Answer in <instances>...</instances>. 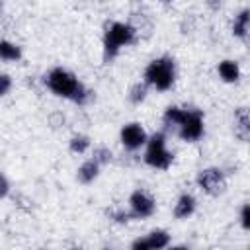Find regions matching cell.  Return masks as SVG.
Here are the masks:
<instances>
[{
	"label": "cell",
	"instance_id": "6da1fadb",
	"mask_svg": "<svg viewBox=\"0 0 250 250\" xmlns=\"http://www.w3.org/2000/svg\"><path fill=\"white\" fill-rule=\"evenodd\" d=\"M45 84L55 96L66 98V100H72V102H78V104H82L88 96L84 84L70 70L61 68V66L49 70V74L45 76Z\"/></svg>",
	"mask_w": 250,
	"mask_h": 250
},
{
	"label": "cell",
	"instance_id": "7a4b0ae2",
	"mask_svg": "<svg viewBox=\"0 0 250 250\" xmlns=\"http://www.w3.org/2000/svg\"><path fill=\"white\" fill-rule=\"evenodd\" d=\"M145 82L158 92L170 90L176 82V62L170 57L152 59L145 68Z\"/></svg>",
	"mask_w": 250,
	"mask_h": 250
},
{
	"label": "cell",
	"instance_id": "3957f363",
	"mask_svg": "<svg viewBox=\"0 0 250 250\" xmlns=\"http://www.w3.org/2000/svg\"><path fill=\"white\" fill-rule=\"evenodd\" d=\"M135 27L129 25V23H123V21H113L107 25L105 29V35H104V53H105V59H113L123 47L131 45L135 41Z\"/></svg>",
	"mask_w": 250,
	"mask_h": 250
},
{
	"label": "cell",
	"instance_id": "277c9868",
	"mask_svg": "<svg viewBox=\"0 0 250 250\" xmlns=\"http://www.w3.org/2000/svg\"><path fill=\"white\" fill-rule=\"evenodd\" d=\"M174 160V154L166 146V135L164 133H154L146 141V150H145V162L154 168V170H166Z\"/></svg>",
	"mask_w": 250,
	"mask_h": 250
},
{
	"label": "cell",
	"instance_id": "5b68a950",
	"mask_svg": "<svg viewBox=\"0 0 250 250\" xmlns=\"http://www.w3.org/2000/svg\"><path fill=\"white\" fill-rule=\"evenodd\" d=\"M180 137L188 143H193L197 139H201L205 127H203V113L199 109H186L182 123L178 125Z\"/></svg>",
	"mask_w": 250,
	"mask_h": 250
},
{
	"label": "cell",
	"instance_id": "8992f818",
	"mask_svg": "<svg viewBox=\"0 0 250 250\" xmlns=\"http://www.w3.org/2000/svg\"><path fill=\"white\" fill-rule=\"evenodd\" d=\"M197 186H199V189H203L209 195H219L225 189L227 180H225L223 170H219V168H205V170H201L197 174Z\"/></svg>",
	"mask_w": 250,
	"mask_h": 250
},
{
	"label": "cell",
	"instance_id": "52a82bcc",
	"mask_svg": "<svg viewBox=\"0 0 250 250\" xmlns=\"http://www.w3.org/2000/svg\"><path fill=\"white\" fill-rule=\"evenodd\" d=\"M154 199L145 191V189H135L129 197V209H131V215L135 219H146L154 213Z\"/></svg>",
	"mask_w": 250,
	"mask_h": 250
},
{
	"label": "cell",
	"instance_id": "ba28073f",
	"mask_svg": "<svg viewBox=\"0 0 250 250\" xmlns=\"http://www.w3.org/2000/svg\"><path fill=\"white\" fill-rule=\"evenodd\" d=\"M119 139H121V145L127 148V150H137L141 148L143 145H146V131L143 129L141 123H127L121 133H119Z\"/></svg>",
	"mask_w": 250,
	"mask_h": 250
},
{
	"label": "cell",
	"instance_id": "9c48e42d",
	"mask_svg": "<svg viewBox=\"0 0 250 250\" xmlns=\"http://www.w3.org/2000/svg\"><path fill=\"white\" fill-rule=\"evenodd\" d=\"M234 133L240 141H250V111L244 107L236 109L234 113Z\"/></svg>",
	"mask_w": 250,
	"mask_h": 250
},
{
	"label": "cell",
	"instance_id": "30bf717a",
	"mask_svg": "<svg viewBox=\"0 0 250 250\" xmlns=\"http://www.w3.org/2000/svg\"><path fill=\"white\" fill-rule=\"evenodd\" d=\"M195 211V197L191 193H182L174 205V215L178 219H188Z\"/></svg>",
	"mask_w": 250,
	"mask_h": 250
},
{
	"label": "cell",
	"instance_id": "8fae6325",
	"mask_svg": "<svg viewBox=\"0 0 250 250\" xmlns=\"http://www.w3.org/2000/svg\"><path fill=\"white\" fill-rule=\"evenodd\" d=\"M100 162H96L94 158H90V160H86L80 168H78V172H76V178H78V182H82V184H92L96 178H98V174H100Z\"/></svg>",
	"mask_w": 250,
	"mask_h": 250
},
{
	"label": "cell",
	"instance_id": "7c38bea8",
	"mask_svg": "<svg viewBox=\"0 0 250 250\" xmlns=\"http://www.w3.org/2000/svg\"><path fill=\"white\" fill-rule=\"evenodd\" d=\"M217 70H219V76H221L225 82H236V80L240 78V68H238V62H236V61L225 59V61L219 62Z\"/></svg>",
	"mask_w": 250,
	"mask_h": 250
},
{
	"label": "cell",
	"instance_id": "4fadbf2b",
	"mask_svg": "<svg viewBox=\"0 0 250 250\" xmlns=\"http://www.w3.org/2000/svg\"><path fill=\"white\" fill-rule=\"evenodd\" d=\"M250 31V10H240L236 16H234V21H232V33L236 37H246Z\"/></svg>",
	"mask_w": 250,
	"mask_h": 250
},
{
	"label": "cell",
	"instance_id": "5bb4252c",
	"mask_svg": "<svg viewBox=\"0 0 250 250\" xmlns=\"http://www.w3.org/2000/svg\"><path fill=\"white\" fill-rule=\"evenodd\" d=\"M146 244H148V250L166 248L170 244V234L166 230H162V229H156V230L146 234Z\"/></svg>",
	"mask_w": 250,
	"mask_h": 250
},
{
	"label": "cell",
	"instance_id": "9a60e30c",
	"mask_svg": "<svg viewBox=\"0 0 250 250\" xmlns=\"http://www.w3.org/2000/svg\"><path fill=\"white\" fill-rule=\"evenodd\" d=\"M0 57H2V61H18V59H21V49L18 47V45H14V43H10V41H2V45H0Z\"/></svg>",
	"mask_w": 250,
	"mask_h": 250
},
{
	"label": "cell",
	"instance_id": "2e32d148",
	"mask_svg": "<svg viewBox=\"0 0 250 250\" xmlns=\"http://www.w3.org/2000/svg\"><path fill=\"white\" fill-rule=\"evenodd\" d=\"M184 113H186V109H182V107H178V105H170V107H166V111H164V123L168 125V127H178L180 123H182V119H184Z\"/></svg>",
	"mask_w": 250,
	"mask_h": 250
},
{
	"label": "cell",
	"instance_id": "e0dca14e",
	"mask_svg": "<svg viewBox=\"0 0 250 250\" xmlns=\"http://www.w3.org/2000/svg\"><path fill=\"white\" fill-rule=\"evenodd\" d=\"M88 146H90V139H88L86 135H74V137L70 139V150H72L74 154L86 152Z\"/></svg>",
	"mask_w": 250,
	"mask_h": 250
},
{
	"label": "cell",
	"instance_id": "ac0fdd59",
	"mask_svg": "<svg viewBox=\"0 0 250 250\" xmlns=\"http://www.w3.org/2000/svg\"><path fill=\"white\" fill-rule=\"evenodd\" d=\"M146 82L145 84H135L131 90H129V100H131V104H141V102H145V98H146Z\"/></svg>",
	"mask_w": 250,
	"mask_h": 250
},
{
	"label": "cell",
	"instance_id": "d6986e66",
	"mask_svg": "<svg viewBox=\"0 0 250 250\" xmlns=\"http://www.w3.org/2000/svg\"><path fill=\"white\" fill-rule=\"evenodd\" d=\"M92 158H94L96 162H100V164H107V162L111 160V150L105 148V146H98V148H94Z\"/></svg>",
	"mask_w": 250,
	"mask_h": 250
},
{
	"label": "cell",
	"instance_id": "ffe728a7",
	"mask_svg": "<svg viewBox=\"0 0 250 250\" xmlns=\"http://www.w3.org/2000/svg\"><path fill=\"white\" fill-rule=\"evenodd\" d=\"M240 225H242V229L250 230V203L242 205V209H240Z\"/></svg>",
	"mask_w": 250,
	"mask_h": 250
},
{
	"label": "cell",
	"instance_id": "44dd1931",
	"mask_svg": "<svg viewBox=\"0 0 250 250\" xmlns=\"http://www.w3.org/2000/svg\"><path fill=\"white\" fill-rule=\"evenodd\" d=\"M0 82H2V86H0V94L6 96V94L10 92V86H12L10 76H8V74H2V76H0Z\"/></svg>",
	"mask_w": 250,
	"mask_h": 250
},
{
	"label": "cell",
	"instance_id": "7402d4cb",
	"mask_svg": "<svg viewBox=\"0 0 250 250\" xmlns=\"http://www.w3.org/2000/svg\"><path fill=\"white\" fill-rule=\"evenodd\" d=\"M135 250H148V244H146V236L145 238H137L133 244H131Z\"/></svg>",
	"mask_w": 250,
	"mask_h": 250
},
{
	"label": "cell",
	"instance_id": "603a6c76",
	"mask_svg": "<svg viewBox=\"0 0 250 250\" xmlns=\"http://www.w3.org/2000/svg\"><path fill=\"white\" fill-rule=\"evenodd\" d=\"M8 189H10V186H8V180L2 176V195H4V197L8 195Z\"/></svg>",
	"mask_w": 250,
	"mask_h": 250
},
{
	"label": "cell",
	"instance_id": "cb8c5ba5",
	"mask_svg": "<svg viewBox=\"0 0 250 250\" xmlns=\"http://www.w3.org/2000/svg\"><path fill=\"white\" fill-rule=\"evenodd\" d=\"M209 4H211V8H217L221 4V0H209Z\"/></svg>",
	"mask_w": 250,
	"mask_h": 250
},
{
	"label": "cell",
	"instance_id": "d4e9b609",
	"mask_svg": "<svg viewBox=\"0 0 250 250\" xmlns=\"http://www.w3.org/2000/svg\"><path fill=\"white\" fill-rule=\"evenodd\" d=\"M164 2H172V0H164Z\"/></svg>",
	"mask_w": 250,
	"mask_h": 250
}]
</instances>
